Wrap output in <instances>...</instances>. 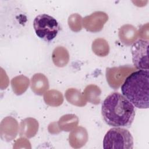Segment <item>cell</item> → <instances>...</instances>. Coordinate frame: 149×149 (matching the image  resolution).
Returning a JSON list of instances; mask_svg holds the SVG:
<instances>
[{
    "label": "cell",
    "mask_w": 149,
    "mask_h": 149,
    "mask_svg": "<svg viewBox=\"0 0 149 149\" xmlns=\"http://www.w3.org/2000/svg\"><path fill=\"white\" fill-rule=\"evenodd\" d=\"M101 115L110 126L129 127L135 116L134 106L122 94L114 92L103 101Z\"/></svg>",
    "instance_id": "obj_1"
},
{
    "label": "cell",
    "mask_w": 149,
    "mask_h": 149,
    "mask_svg": "<svg viewBox=\"0 0 149 149\" xmlns=\"http://www.w3.org/2000/svg\"><path fill=\"white\" fill-rule=\"evenodd\" d=\"M122 95L135 107H149V71L139 69L130 73L121 86Z\"/></svg>",
    "instance_id": "obj_2"
},
{
    "label": "cell",
    "mask_w": 149,
    "mask_h": 149,
    "mask_svg": "<svg viewBox=\"0 0 149 149\" xmlns=\"http://www.w3.org/2000/svg\"><path fill=\"white\" fill-rule=\"evenodd\" d=\"M102 146L104 149H132L133 138L127 129L114 127L110 129L105 134Z\"/></svg>",
    "instance_id": "obj_3"
},
{
    "label": "cell",
    "mask_w": 149,
    "mask_h": 149,
    "mask_svg": "<svg viewBox=\"0 0 149 149\" xmlns=\"http://www.w3.org/2000/svg\"><path fill=\"white\" fill-rule=\"evenodd\" d=\"M33 28L36 34L47 42L52 41L57 36L61 29L56 19L45 13L38 15L34 18Z\"/></svg>",
    "instance_id": "obj_4"
},
{
    "label": "cell",
    "mask_w": 149,
    "mask_h": 149,
    "mask_svg": "<svg viewBox=\"0 0 149 149\" xmlns=\"http://www.w3.org/2000/svg\"><path fill=\"white\" fill-rule=\"evenodd\" d=\"M148 40H139L132 45V61L138 69L148 70Z\"/></svg>",
    "instance_id": "obj_5"
}]
</instances>
